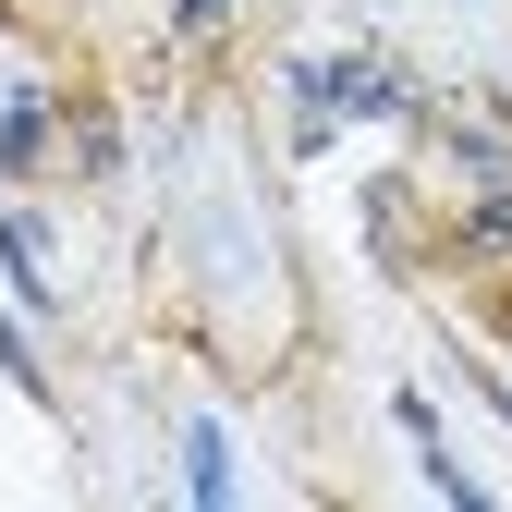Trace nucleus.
I'll list each match as a JSON object with an SVG mask.
<instances>
[{
	"label": "nucleus",
	"instance_id": "f257e3e1",
	"mask_svg": "<svg viewBox=\"0 0 512 512\" xmlns=\"http://www.w3.org/2000/svg\"><path fill=\"white\" fill-rule=\"evenodd\" d=\"M293 110L317 135L330 110H391V86H366V61H293Z\"/></svg>",
	"mask_w": 512,
	"mask_h": 512
},
{
	"label": "nucleus",
	"instance_id": "f03ea898",
	"mask_svg": "<svg viewBox=\"0 0 512 512\" xmlns=\"http://www.w3.org/2000/svg\"><path fill=\"white\" fill-rule=\"evenodd\" d=\"M37 159H49V110L13 86V98H0V171H37Z\"/></svg>",
	"mask_w": 512,
	"mask_h": 512
},
{
	"label": "nucleus",
	"instance_id": "7ed1b4c3",
	"mask_svg": "<svg viewBox=\"0 0 512 512\" xmlns=\"http://www.w3.org/2000/svg\"><path fill=\"white\" fill-rule=\"evenodd\" d=\"M183 488H196V500H232V439L196 415V427H183Z\"/></svg>",
	"mask_w": 512,
	"mask_h": 512
},
{
	"label": "nucleus",
	"instance_id": "20e7f679",
	"mask_svg": "<svg viewBox=\"0 0 512 512\" xmlns=\"http://www.w3.org/2000/svg\"><path fill=\"white\" fill-rule=\"evenodd\" d=\"M0 269H13L25 305H49V232H37V220H0Z\"/></svg>",
	"mask_w": 512,
	"mask_h": 512
},
{
	"label": "nucleus",
	"instance_id": "39448f33",
	"mask_svg": "<svg viewBox=\"0 0 512 512\" xmlns=\"http://www.w3.org/2000/svg\"><path fill=\"white\" fill-rule=\"evenodd\" d=\"M464 244H476V256H500V244H512V196H488V208H476V232H464Z\"/></svg>",
	"mask_w": 512,
	"mask_h": 512
},
{
	"label": "nucleus",
	"instance_id": "423d86ee",
	"mask_svg": "<svg viewBox=\"0 0 512 512\" xmlns=\"http://www.w3.org/2000/svg\"><path fill=\"white\" fill-rule=\"evenodd\" d=\"M171 13H183V25L208 37V25H232V0H171Z\"/></svg>",
	"mask_w": 512,
	"mask_h": 512
},
{
	"label": "nucleus",
	"instance_id": "0eeeda50",
	"mask_svg": "<svg viewBox=\"0 0 512 512\" xmlns=\"http://www.w3.org/2000/svg\"><path fill=\"white\" fill-rule=\"evenodd\" d=\"M500 415H512V378H500Z\"/></svg>",
	"mask_w": 512,
	"mask_h": 512
}]
</instances>
